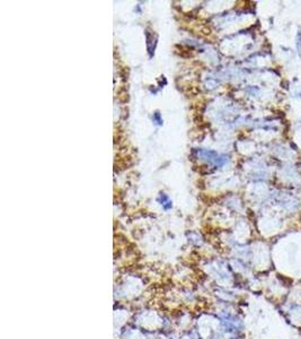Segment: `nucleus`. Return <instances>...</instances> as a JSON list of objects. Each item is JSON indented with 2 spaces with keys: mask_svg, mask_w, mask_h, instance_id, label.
Here are the masks:
<instances>
[{
  "mask_svg": "<svg viewBox=\"0 0 301 339\" xmlns=\"http://www.w3.org/2000/svg\"><path fill=\"white\" fill-rule=\"evenodd\" d=\"M297 50H298V53L301 58V29H299L298 34H297Z\"/></svg>",
  "mask_w": 301,
  "mask_h": 339,
  "instance_id": "1",
  "label": "nucleus"
}]
</instances>
